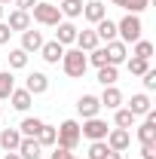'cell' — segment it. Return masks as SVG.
Here are the masks:
<instances>
[{"instance_id": "obj_1", "label": "cell", "mask_w": 156, "mask_h": 159, "mask_svg": "<svg viewBox=\"0 0 156 159\" xmlns=\"http://www.w3.org/2000/svg\"><path fill=\"white\" fill-rule=\"evenodd\" d=\"M141 31H144V25H141V19L138 16H132V12H126L122 19L117 21V37L129 46V43H138L141 40Z\"/></svg>"}, {"instance_id": "obj_2", "label": "cell", "mask_w": 156, "mask_h": 159, "mask_svg": "<svg viewBox=\"0 0 156 159\" xmlns=\"http://www.w3.org/2000/svg\"><path fill=\"white\" fill-rule=\"evenodd\" d=\"M86 67H89L86 52H80V49H64V55H61V70H64L67 77L80 80L83 74H86Z\"/></svg>"}, {"instance_id": "obj_3", "label": "cell", "mask_w": 156, "mask_h": 159, "mask_svg": "<svg viewBox=\"0 0 156 159\" xmlns=\"http://www.w3.org/2000/svg\"><path fill=\"white\" fill-rule=\"evenodd\" d=\"M31 12H34V21L37 25H46V28H55L61 21V12L55 3H49V0H37L34 6H31Z\"/></svg>"}, {"instance_id": "obj_4", "label": "cell", "mask_w": 156, "mask_h": 159, "mask_svg": "<svg viewBox=\"0 0 156 159\" xmlns=\"http://www.w3.org/2000/svg\"><path fill=\"white\" fill-rule=\"evenodd\" d=\"M55 132H58L55 144H58V147H67V150H74V147L80 144V138H83V135H80V122H77V119H64Z\"/></svg>"}, {"instance_id": "obj_5", "label": "cell", "mask_w": 156, "mask_h": 159, "mask_svg": "<svg viewBox=\"0 0 156 159\" xmlns=\"http://www.w3.org/2000/svg\"><path fill=\"white\" fill-rule=\"evenodd\" d=\"M107 122L104 119H98V116H92V119H83V125H80V135H86L89 141H104L107 138Z\"/></svg>"}, {"instance_id": "obj_6", "label": "cell", "mask_w": 156, "mask_h": 159, "mask_svg": "<svg viewBox=\"0 0 156 159\" xmlns=\"http://www.w3.org/2000/svg\"><path fill=\"white\" fill-rule=\"evenodd\" d=\"M104 144L110 150H117V153H126L132 147V135H129V129H110L107 138H104Z\"/></svg>"}, {"instance_id": "obj_7", "label": "cell", "mask_w": 156, "mask_h": 159, "mask_svg": "<svg viewBox=\"0 0 156 159\" xmlns=\"http://www.w3.org/2000/svg\"><path fill=\"white\" fill-rule=\"evenodd\" d=\"M104 52H107V64H113V67H119L122 61L129 58V46H126L122 40H110V43L104 46Z\"/></svg>"}, {"instance_id": "obj_8", "label": "cell", "mask_w": 156, "mask_h": 159, "mask_svg": "<svg viewBox=\"0 0 156 159\" xmlns=\"http://www.w3.org/2000/svg\"><path fill=\"white\" fill-rule=\"evenodd\" d=\"M43 43H46L43 34L34 31V28H28V31H21V46H19V49H25V52L31 55V52H40V46H43Z\"/></svg>"}, {"instance_id": "obj_9", "label": "cell", "mask_w": 156, "mask_h": 159, "mask_svg": "<svg viewBox=\"0 0 156 159\" xmlns=\"http://www.w3.org/2000/svg\"><path fill=\"white\" fill-rule=\"evenodd\" d=\"M25 89L31 95H43V92H49V77L40 74V70H34V74H28V80H25Z\"/></svg>"}, {"instance_id": "obj_10", "label": "cell", "mask_w": 156, "mask_h": 159, "mask_svg": "<svg viewBox=\"0 0 156 159\" xmlns=\"http://www.w3.org/2000/svg\"><path fill=\"white\" fill-rule=\"evenodd\" d=\"M98 110H101V101L95 98V95H83V98L77 101V113L83 119H92V116H98Z\"/></svg>"}, {"instance_id": "obj_11", "label": "cell", "mask_w": 156, "mask_h": 159, "mask_svg": "<svg viewBox=\"0 0 156 159\" xmlns=\"http://www.w3.org/2000/svg\"><path fill=\"white\" fill-rule=\"evenodd\" d=\"M40 55H43L46 64H58L61 55H64V46H61L58 40H49V43H43V46H40Z\"/></svg>"}, {"instance_id": "obj_12", "label": "cell", "mask_w": 156, "mask_h": 159, "mask_svg": "<svg viewBox=\"0 0 156 159\" xmlns=\"http://www.w3.org/2000/svg\"><path fill=\"white\" fill-rule=\"evenodd\" d=\"M83 19L98 25L101 19H107V9H104V3L101 0H89V3H83Z\"/></svg>"}, {"instance_id": "obj_13", "label": "cell", "mask_w": 156, "mask_h": 159, "mask_svg": "<svg viewBox=\"0 0 156 159\" xmlns=\"http://www.w3.org/2000/svg\"><path fill=\"white\" fill-rule=\"evenodd\" d=\"M6 25H9V31L16 34V31H28L31 28V12H25V9H12L9 12V19H6Z\"/></svg>"}, {"instance_id": "obj_14", "label": "cell", "mask_w": 156, "mask_h": 159, "mask_svg": "<svg viewBox=\"0 0 156 159\" xmlns=\"http://www.w3.org/2000/svg\"><path fill=\"white\" fill-rule=\"evenodd\" d=\"M74 43H77L80 52H92V49H95L101 40H98L95 28H86V31H77V40H74Z\"/></svg>"}, {"instance_id": "obj_15", "label": "cell", "mask_w": 156, "mask_h": 159, "mask_svg": "<svg viewBox=\"0 0 156 159\" xmlns=\"http://www.w3.org/2000/svg\"><path fill=\"white\" fill-rule=\"evenodd\" d=\"M16 153H19L21 159H43V147L37 144V138H21Z\"/></svg>"}, {"instance_id": "obj_16", "label": "cell", "mask_w": 156, "mask_h": 159, "mask_svg": "<svg viewBox=\"0 0 156 159\" xmlns=\"http://www.w3.org/2000/svg\"><path fill=\"white\" fill-rule=\"evenodd\" d=\"M55 40H58L61 46H71V43L77 40V25H71V21L61 19L58 25H55Z\"/></svg>"}, {"instance_id": "obj_17", "label": "cell", "mask_w": 156, "mask_h": 159, "mask_svg": "<svg viewBox=\"0 0 156 159\" xmlns=\"http://www.w3.org/2000/svg\"><path fill=\"white\" fill-rule=\"evenodd\" d=\"M101 107H107V110H117L119 104H122V92H119L117 86H104V92H101Z\"/></svg>"}, {"instance_id": "obj_18", "label": "cell", "mask_w": 156, "mask_h": 159, "mask_svg": "<svg viewBox=\"0 0 156 159\" xmlns=\"http://www.w3.org/2000/svg\"><path fill=\"white\" fill-rule=\"evenodd\" d=\"M19 144H21V132L19 129H3V132H0V147H3L6 153L19 150Z\"/></svg>"}, {"instance_id": "obj_19", "label": "cell", "mask_w": 156, "mask_h": 159, "mask_svg": "<svg viewBox=\"0 0 156 159\" xmlns=\"http://www.w3.org/2000/svg\"><path fill=\"white\" fill-rule=\"evenodd\" d=\"M150 107H153V104H150V95H147V92H138V95H132V101H129L132 116H144Z\"/></svg>"}, {"instance_id": "obj_20", "label": "cell", "mask_w": 156, "mask_h": 159, "mask_svg": "<svg viewBox=\"0 0 156 159\" xmlns=\"http://www.w3.org/2000/svg\"><path fill=\"white\" fill-rule=\"evenodd\" d=\"M31 101H34V95H31L28 89H12V95H9V104H12L16 110H21V113L31 107Z\"/></svg>"}, {"instance_id": "obj_21", "label": "cell", "mask_w": 156, "mask_h": 159, "mask_svg": "<svg viewBox=\"0 0 156 159\" xmlns=\"http://www.w3.org/2000/svg\"><path fill=\"white\" fill-rule=\"evenodd\" d=\"M95 34H98V40H104V43L117 40V21H110V19H101V21L95 25Z\"/></svg>"}, {"instance_id": "obj_22", "label": "cell", "mask_w": 156, "mask_h": 159, "mask_svg": "<svg viewBox=\"0 0 156 159\" xmlns=\"http://www.w3.org/2000/svg\"><path fill=\"white\" fill-rule=\"evenodd\" d=\"M40 129H43V119H37V116H25V119H21V125H19L21 138H37Z\"/></svg>"}, {"instance_id": "obj_23", "label": "cell", "mask_w": 156, "mask_h": 159, "mask_svg": "<svg viewBox=\"0 0 156 159\" xmlns=\"http://www.w3.org/2000/svg\"><path fill=\"white\" fill-rule=\"evenodd\" d=\"M58 12L67 16V19H80V16H83V0H61Z\"/></svg>"}, {"instance_id": "obj_24", "label": "cell", "mask_w": 156, "mask_h": 159, "mask_svg": "<svg viewBox=\"0 0 156 159\" xmlns=\"http://www.w3.org/2000/svg\"><path fill=\"white\" fill-rule=\"evenodd\" d=\"M117 80H119V70L113 67V64L98 67V83H101V86H117Z\"/></svg>"}, {"instance_id": "obj_25", "label": "cell", "mask_w": 156, "mask_h": 159, "mask_svg": "<svg viewBox=\"0 0 156 159\" xmlns=\"http://www.w3.org/2000/svg\"><path fill=\"white\" fill-rule=\"evenodd\" d=\"M135 119H138V116H132V110H129V107H117V113H113L117 129H132V125H135Z\"/></svg>"}, {"instance_id": "obj_26", "label": "cell", "mask_w": 156, "mask_h": 159, "mask_svg": "<svg viewBox=\"0 0 156 159\" xmlns=\"http://www.w3.org/2000/svg\"><path fill=\"white\" fill-rule=\"evenodd\" d=\"M12 89H16V77H12V70H0V101L9 98Z\"/></svg>"}, {"instance_id": "obj_27", "label": "cell", "mask_w": 156, "mask_h": 159, "mask_svg": "<svg viewBox=\"0 0 156 159\" xmlns=\"http://www.w3.org/2000/svg\"><path fill=\"white\" fill-rule=\"evenodd\" d=\"M55 138H58V132H55L52 125L43 122V129L37 132V144H40V147H55Z\"/></svg>"}, {"instance_id": "obj_28", "label": "cell", "mask_w": 156, "mask_h": 159, "mask_svg": "<svg viewBox=\"0 0 156 159\" xmlns=\"http://www.w3.org/2000/svg\"><path fill=\"white\" fill-rule=\"evenodd\" d=\"M28 67V52L25 49H9V70H21Z\"/></svg>"}, {"instance_id": "obj_29", "label": "cell", "mask_w": 156, "mask_h": 159, "mask_svg": "<svg viewBox=\"0 0 156 159\" xmlns=\"http://www.w3.org/2000/svg\"><path fill=\"white\" fill-rule=\"evenodd\" d=\"M126 64H129V74L132 77H144L150 70V61L147 58H126Z\"/></svg>"}, {"instance_id": "obj_30", "label": "cell", "mask_w": 156, "mask_h": 159, "mask_svg": "<svg viewBox=\"0 0 156 159\" xmlns=\"http://www.w3.org/2000/svg\"><path fill=\"white\" fill-rule=\"evenodd\" d=\"M132 58H153V43L150 40H138L135 43V49H132Z\"/></svg>"}, {"instance_id": "obj_31", "label": "cell", "mask_w": 156, "mask_h": 159, "mask_svg": "<svg viewBox=\"0 0 156 159\" xmlns=\"http://www.w3.org/2000/svg\"><path fill=\"white\" fill-rule=\"evenodd\" d=\"M107 150H110V147H107L104 141H92V144H89V159H104Z\"/></svg>"}, {"instance_id": "obj_32", "label": "cell", "mask_w": 156, "mask_h": 159, "mask_svg": "<svg viewBox=\"0 0 156 159\" xmlns=\"http://www.w3.org/2000/svg\"><path fill=\"white\" fill-rule=\"evenodd\" d=\"M147 3H150V0H126V3H122V9H126V12H132V16H141V12L147 9Z\"/></svg>"}, {"instance_id": "obj_33", "label": "cell", "mask_w": 156, "mask_h": 159, "mask_svg": "<svg viewBox=\"0 0 156 159\" xmlns=\"http://www.w3.org/2000/svg\"><path fill=\"white\" fill-rule=\"evenodd\" d=\"M144 89H147V92H153V89H156V70H153V67L144 74Z\"/></svg>"}, {"instance_id": "obj_34", "label": "cell", "mask_w": 156, "mask_h": 159, "mask_svg": "<svg viewBox=\"0 0 156 159\" xmlns=\"http://www.w3.org/2000/svg\"><path fill=\"white\" fill-rule=\"evenodd\" d=\"M141 159H156V144H141Z\"/></svg>"}, {"instance_id": "obj_35", "label": "cell", "mask_w": 156, "mask_h": 159, "mask_svg": "<svg viewBox=\"0 0 156 159\" xmlns=\"http://www.w3.org/2000/svg\"><path fill=\"white\" fill-rule=\"evenodd\" d=\"M71 156H74V153H71L67 147H58V144H55V150H52V156H49V159H71Z\"/></svg>"}, {"instance_id": "obj_36", "label": "cell", "mask_w": 156, "mask_h": 159, "mask_svg": "<svg viewBox=\"0 0 156 159\" xmlns=\"http://www.w3.org/2000/svg\"><path fill=\"white\" fill-rule=\"evenodd\" d=\"M9 37H12L9 25H6V21H0V46H6V43H9Z\"/></svg>"}, {"instance_id": "obj_37", "label": "cell", "mask_w": 156, "mask_h": 159, "mask_svg": "<svg viewBox=\"0 0 156 159\" xmlns=\"http://www.w3.org/2000/svg\"><path fill=\"white\" fill-rule=\"evenodd\" d=\"M16 3V9H25V12H31V6L37 3V0H12Z\"/></svg>"}, {"instance_id": "obj_38", "label": "cell", "mask_w": 156, "mask_h": 159, "mask_svg": "<svg viewBox=\"0 0 156 159\" xmlns=\"http://www.w3.org/2000/svg\"><path fill=\"white\" fill-rule=\"evenodd\" d=\"M3 159H21V156H19V153H16V150H12V153H6V156H3Z\"/></svg>"}, {"instance_id": "obj_39", "label": "cell", "mask_w": 156, "mask_h": 159, "mask_svg": "<svg viewBox=\"0 0 156 159\" xmlns=\"http://www.w3.org/2000/svg\"><path fill=\"white\" fill-rule=\"evenodd\" d=\"M110 3H113V6H122V3H126V0H110Z\"/></svg>"}, {"instance_id": "obj_40", "label": "cell", "mask_w": 156, "mask_h": 159, "mask_svg": "<svg viewBox=\"0 0 156 159\" xmlns=\"http://www.w3.org/2000/svg\"><path fill=\"white\" fill-rule=\"evenodd\" d=\"M6 3H12V0H0V6H6Z\"/></svg>"}, {"instance_id": "obj_41", "label": "cell", "mask_w": 156, "mask_h": 159, "mask_svg": "<svg viewBox=\"0 0 156 159\" xmlns=\"http://www.w3.org/2000/svg\"><path fill=\"white\" fill-rule=\"evenodd\" d=\"M0 21H3V6H0Z\"/></svg>"}, {"instance_id": "obj_42", "label": "cell", "mask_w": 156, "mask_h": 159, "mask_svg": "<svg viewBox=\"0 0 156 159\" xmlns=\"http://www.w3.org/2000/svg\"><path fill=\"white\" fill-rule=\"evenodd\" d=\"M71 159H80V156H71Z\"/></svg>"}]
</instances>
